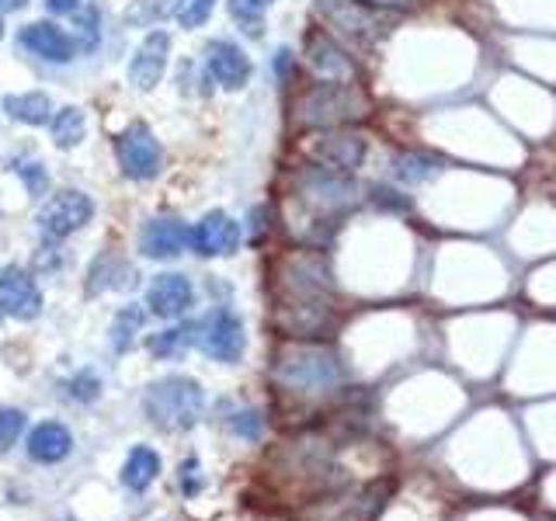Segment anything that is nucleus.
Instances as JSON below:
<instances>
[{"mask_svg": "<svg viewBox=\"0 0 556 521\" xmlns=\"http://www.w3.org/2000/svg\"><path fill=\"white\" fill-rule=\"evenodd\" d=\"M185 247H191V226H185L181 219H150L143 230H139V254L150 260H170L178 257Z\"/></svg>", "mask_w": 556, "mask_h": 521, "instance_id": "dca6fc26", "label": "nucleus"}, {"mask_svg": "<svg viewBox=\"0 0 556 521\" xmlns=\"http://www.w3.org/2000/svg\"><path fill=\"white\" fill-rule=\"evenodd\" d=\"M275 0H226V11H230V17L248 31H257L261 28V17H265L271 11Z\"/></svg>", "mask_w": 556, "mask_h": 521, "instance_id": "cd10ccee", "label": "nucleus"}, {"mask_svg": "<svg viewBox=\"0 0 556 521\" xmlns=\"http://www.w3.org/2000/svg\"><path fill=\"white\" fill-rule=\"evenodd\" d=\"M178 473H181V491L188 494V497H195L199 491H202V476H199V459H188V462H181V469H178Z\"/></svg>", "mask_w": 556, "mask_h": 521, "instance_id": "72a5a7b5", "label": "nucleus"}, {"mask_svg": "<svg viewBox=\"0 0 556 521\" xmlns=\"http://www.w3.org/2000/svg\"><path fill=\"white\" fill-rule=\"evenodd\" d=\"M195 344L199 352L208 355L213 361L233 365L240 361L243 347H248V334H243V323L233 309H213L195 323Z\"/></svg>", "mask_w": 556, "mask_h": 521, "instance_id": "0eeeda50", "label": "nucleus"}, {"mask_svg": "<svg viewBox=\"0 0 556 521\" xmlns=\"http://www.w3.org/2000/svg\"><path fill=\"white\" fill-rule=\"evenodd\" d=\"M94 219V202L80 188H63L56 191L39 213V233L46 240H66L80 233L87 223Z\"/></svg>", "mask_w": 556, "mask_h": 521, "instance_id": "1a4fd4ad", "label": "nucleus"}, {"mask_svg": "<svg viewBox=\"0 0 556 521\" xmlns=\"http://www.w3.org/2000/svg\"><path fill=\"white\" fill-rule=\"evenodd\" d=\"M14 174L25 181V188H28V195H31V199H42V195H46L49 174H46L42 164H14Z\"/></svg>", "mask_w": 556, "mask_h": 521, "instance_id": "c756f323", "label": "nucleus"}, {"mask_svg": "<svg viewBox=\"0 0 556 521\" xmlns=\"http://www.w3.org/2000/svg\"><path fill=\"white\" fill-rule=\"evenodd\" d=\"M358 4H369V8H379V11H404V8H414L417 0H358Z\"/></svg>", "mask_w": 556, "mask_h": 521, "instance_id": "c9c22d12", "label": "nucleus"}, {"mask_svg": "<svg viewBox=\"0 0 556 521\" xmlns=\"http://www.w3.org/2000/svg\"><path fill=\"white\" fill-rule=\"evenodd\" d=\"M74 448V434H70L60 421H46L28 434V456L42 466L63 462Z\"/></svg>", "mask_w": 556, "mask_h": 521, "instance_id": "a211bd4d", "label": "nucleus"}, {"mask_svg": "<svg viewBox=\"0 0 556 521\" xmlns=\"http://www.w3.org/2000/svg\"><path fill=\"white\" fill-rule=\"evenodd\" d=\"M303 52H306L309 69L320 80H338V84H352L355 80V63H352V56H348V52L334 39H330L324 28L306 31Z\"/></svg>", "mask_w": 556, "mask_h": 521, "instance_id": "ddd939ff", "label": "nucleus"}, {"mask_svg": "<svg viewBox=\"0 0 556 521\" xmlns=\"http://www.w3.org/2000/svg\"><path fill=\"white\" fill-rule=\"evenodd\" d=\"M191 306H195V285H191V278H185L178 271L156 275L147 285V309L153 317L174 320V317H185Z\"/></svg>", "mask_w": 556, "mask_h": 521, "instance_id": "4468645a", "label": "nucleus"}, {"mask_svg": "<svg viewBox=\"0 0 556 521\" xmlns=\"http://www.w3.org/2000/svg\"><path fill=\"white\" fill-rule=\"evenodd\" d=\"M8 317V313H4V306H0V320H4Z\"/></svg>", "mask_w": 556, "mask_h": 521, "instance_id": "ea45409f", "label": "nucleus"}, {"mask_svg": "<svg viewBox=\"0 0 556 521\" xmlns=\"http://www.w3.org/2000/svg\"><path fill=\"white\" fill-rule=\"evenodd\" d=\"M240 240H243V226L230 213H223V208L205 213L195 223V230H191V247L202 257H230L240 251Z\"/></svg>", "mask_w": 556, "mask_h": 521, "instance_id": "9b49d317", "label": "nucleus"}, {"mask_svg": "<svg viewBox=\"0 0 556 521\" xmlns=\"http://www.w3.org/2000/svg\"><path fill=\"white\" fill-rule=\"evenodd\" d=\"M205 69L226 91H243L254 77V63L237 42L230 39H213L205 46Z\"/></svg>", "mask_w": 556, "mask_h": 521, "instance_id": "f8f14e48", "label": "nucleus"}, {"mask_svg": "<svg viewBox=\"0 0 556 521\" xmlns=\"http://www.w3.org/2000/svg\"><path fill=\"white\" fill-rule=\"evenodd\" d=\"M143 323H147V309H143V306H136V303L122 306V309L115 313V320H112V327H109V341H112V347H115V355H126V352H129L132 341H136V334L143 330Z\"/></svg>", "mask_w": 556, "mask_h": 521, "instance_id": "5701e85b", "label": "nucleus"}, {"mask_svg": "<svg viewBox=\"0 0 556 521\" xmlns=\"http://www.w3.org/2000/svg\"><path fill=\"white\" fill-rule=\"evenodd\" d=\"M317 14L355 42H376L390 31V17L379 8L358 4V0H317Z\"/></svg>", "mask_w": 556, "mask_h": 521, "instance_id": "6e6552de", "label": "nucleus"}, {"mask_svg": "<svg viewBox=\"0 0 556 521\" xmlns=\"http://www.w3.org/2000/svg\"><path fill=\"white\" fill-rule=\"evenodd\" d=\"M74 35H70V39H74V49L77 52H94L98 46H101V11L98 8H77L74 14Z\"/></svg>", "mask_w": 556, "mask_h": 521, "instance_id": "bb28decb", "label": "nucleus"}, {"mask_svg": "<svg viewBox=\"0 0 556 521\" xmlns=\"http://www.w3.org/2000/svg\"><path fill=\"white\" fill-rule=\"evenodd\" d=\"M101 393V379L94 372H77L70 379V396L74 399H84V404H91V399Z\"/></svg>", "mask_w": 556, "mask_h": 521, "instance_id": "473e14b6", "label": "nucleus"}, {"mask_svg": "<svg viewBox=\"0 0 556 521\" xmlns=\"http://www.w3.org/2000/svg\"><path fill=\"white\" fill-rule=\"evenodd\" d=\"M202 410H205V393L199 386V379H191V376H164L150 382L143 393L147 421L170 434L195 428Z\"/></svg>", "mask_w": 556, "mask_h": 521, "instance_id": "f03ea898", "label": "nucleus"}, {"mask_svg": "<svg viewBox=\"0 0 556 521\" xmlns=\"http://www.w3.org/2000/svg\"><path fill=\"white\" fill-rule=\"evenodd\" d=\"M275 376L286 390H324L338 379V361L324 347H289V352L278 355L275 361Z\"/></svg>", "mask_w": 556, "mask_h": 521, "instance_id": "20e7f679", "label": "nucleus"}, {"mask_svg": "<svg viewBox=\"0 0 556 521\" xmlns=\"http://www.w3.org/2000/svg\"><path fill=\"white\" fill-rule=\"evenodd\" d=\"M0 39H4V17H0Z\"/></svg>", "mask_w": 556, "mask_h": 521, "instance_id": "58836bf2", "label": "nucleus"}, {"mask_svg": "<svg viewBox=\"0 0 556 521\" xmlns=\"http://www.w3.org/2000/svg\"><path fill=\"white\" fill-rule=\"evenodd\" d=\"M0 306L14 320H35L42 313V292L25 268H0Z\"/></svg>", "mask_w": 556, "mask_h": 521, "instance_id": "2eb2a0df", "label": "nucleus"}, {"mask_svg": "<svg viewBox=\"0 0 556 521\" xmlns=\"http://www.w3.org/2000/svg\"><path fill=\"white\" fill-rule=\"evenodd\" d=\"M25 424H28L25 410H17V407H0V456H8V452L17 445V439H22Z\"/></svg>", "mask_w": 556, "mask_h": 521, "instance_id": "c85d7f7f", "label": "nucleus"}, {"mask_svg": "<svg viewBox=\"0 0 556 521\" xmlns=\"http://www.w3.org/2000/svg\"><path fill=\"white\" fill-rule=\"evenodd\" d=\"M4 112L22 122V126H46L52 118V98L46 91H25V94H8Z\"/></svg>", "mask_w": 556, "mask_h": 521, "instance_id": "412c9836", "label": "nucleus"}, {"mask_svg": "<svg viewBox=\"0 0 556 521\" xmlns=\"http://www.w3.org/2000/svg\"><path fill=\"white\" fill-rule=\"evenodd\" d=\"M230 431L240 434V439H248V442H257L261 439V414L257 410H233Z\"/></svg>", "mask_w": 556, "mask_h": 521, "instance_id": "2f4dec72", "label": "nucleus"}, {"mask_svg": "<svg viewBox=\"0 0 556 521\" xmlns=\"http://www.w3.org/2000/svg\"><path fill=\"white\" fill-rule=\"evenodd\" d=\"M191 344H195V323H181V327H167L161 334H153L147 341V352L153 358H181Z\"/></svg>", "mask_w": 556, "mask_h": 521, "instance_id": "393cba45", "label": "nucleus"}, {"mask_svg": "<svg viewBox=\"0 0 556 521\" xmlns=\"http://www.w3.org/2000/svg\"><path fill=\"white\" fill-rule=\"evenodd\" d=\"M49 129H52V143L60 150H74L87 136V115H84V109H77V104H66V109L52 112Z\"/></svg>", "mask_w": 556, "mask_h": 521, "instance_id": "4be33fe9", "label": "nucleus"}, {"mask_svg": "<svg viewBox=\"0 0 556 521\" xmlns=\"http://www.w3.org/2000/svg\"><path fill=\"white\" fill-rule=\"evenodd\" d=\"M303 156L309 164L327 167V170H341V174H355L369 153L362 132L352 129H317L313 136L303 139Z\"/></svg>", "mask_w": 556, "mask_h": 521, "instance_id": "7ed1b4c3", "label": "nucleus"}, {"mask_svg": "<svg viewBox=\"0 0 556 521\" xmlns=\"http://www.w3.org/2000/svg\"><path fill=\"white\" fill-rule=\"evenodd\" d=\"M17 42H22V49H28L31 56H39L46 63H70L74 60V39H70V31L60 28L56 22H31L25 25L22 31H17Z\"/></svg>", "mask_w": 556, "mask_h": 521, "instance_id": "f3484780", "label": "nucleus"}, {"mask_svg": "<svg viewBox=\"0 0 556 521\" xmlns=\"http://www.w3.org/2000/svg\"><path fill=\"white\" fill-rule=\"evenodd\" d=\"M442 170V161L431 153H400L393 161V178L404 185H425Z\"/></svg>", "mask_w": 556, "mask_h": 521, "instance_id": "b1692460", "label": "nucleus"}, {"mask_svg": "<svg viewBox=\"0 0 556 521\" xmlns=\"http://www.w3.org/2000/svg\"><path fill=\"white\" fill-rule=\"evenodd\" d=\"M28 8V0H0V14H8V11H22Z\"/></svg>", "mask_w": 556, "mask_h": 521, "instance_id": "4c0bfd02", "label": "nucleus"}, {"mask_svg": "<svg viewBox=\"0 0 556 521\" xmlns=\"http://www.w3.org/2000/svg\"><path fill=\"white\" fill-rule=\"evenodd\" d=\"M216 0H185V8L178 11L181 28H202L208 17H213Z\"/></svg>", "mask_w": 556, "mask_h": 521, "instance_id": "7c9ffc66", "label": "nucleus"}, {"mask_svg": "<svg viewBox=\"0 0 556 521\" xmlns=\"http://www.w3.org/2000/svg\"><path fill=\"white\" fill-rule=\"evenodd\" d=\"M185 8V0H136L132 8H126V25H136V28H153L156 22H164V17L178 14Z\"/></svg>", "mask_w": 556, "mask_h": 521, "instance_id": "a878e982", "label": "nucleus"}, {"mask_svg": "<svg viewBox=\"0 0 556 521\" xmlns=\"http://www.w3.org/2000/svg\"><path fill=\"white\" fill-rule=\"evenodd\" d=\"M365 98L355 91L352 84H338V80H317L313 87L295 98L292 104V122L306 132L317 129H341L348 122H358L365 115Z\"/></svg>", "mask_w": 556, "mask_h": 521, "instance_id": "f257e3e1", "label": "nucleus"}, {"mask_svg": "<svg viewBox=\"0 0 556 521\" xmlns=\"http://www.w3.org/2000/svg\"><path fill=\"white\" fill-rule=\"evenodd\" d=\"M136 268L122 257H98L91 268V282H87V295L112 292V289H132L136 285Z\"/></svg>", "mask_w": 556, "mask_h": 521, "instance_id": "6ab92c4d", "label": "nucleus"}, {"mask_svg": "<svg viewBox=\"0 0 556 521\" xmlns=\"http://www.w3.org/2000/svg\"><path fill=\"white\" fill-rule=\"evenodd\" d=\"M400 191H393V188H372V202L376 205H393V208H404L407 205V199H396Z\"/></svg>", "mask_w": 556, "mask_h": 521, "instance_id": "f704fd0d", "label": "nucleus"}, {"mask_svg": "<svg viewBox=\"0 0 556 521\" xmlns=\"http://www.w3.org/2000/svg\"><path fill=\"white\" fill-rule=\"evenodd\" d=\"M167 63H170V35L161 28H150L143 35V42H139L132 52V60L126 66V77L136 91H153V87L164 80Z\"/></svg>", "mask_w": 556, "mask_h": 521, "instance_id": "9d476101", "label": "nucleus"}, {"mask_svg": "<svg viewBox=\"0 0 556 521\" xmlns=\"http://www.w3.org/2000/svg\"><path fill=\"white\" fill-rule=\"evenodd\" d=\"M161 476V456H156L153 448L147 445H136L126 462H122V486H129V491H147V486Z\"/></svg>", "mask_w": 556, "mask_h": 521, "instance_id": "aec40b11", "label": "nucleus"}, {"mask_svg": "<svg viewBox=\"0 0 556 521\" xmlns=\"http://www.w3.org/2000/svg\"><path fill=\"white\" fill-rule=\"evenodd\" d=\"M52 14H74L80 8V0H46Z\"/></svg>", "mask_w": 556, "mask_h": 521, "instance_id": "e433bc0d", "label": "nucleus"}, {"mask_svg": "<svg viewBox=\"0 0 556 521\" xmlns=\"http://www.w3.org/2000/svg\"><path fill=\"white\" fill-rule=\"evenodd\" d=\"M115 161L129 181H153L164 170V147L143 122H129L115 139Z\"/></svg>", "mask_w": 556, "mask_h": 521, "instance_id": "423d86ee", "label": "nucleus"}, {"mask_svg": "<svg viewBox=\"0 0 556 521\" xmlns=\"http://www.w3.org/2000/svg\"><path fill=\"white\" fill-rule=\"evenodd\" d=\"M295 195H300L313 213H341V208L355 205L358 188L352 181V174L309 164L295 174Z\"/></svg>", "mask_w": 556, "mask_h": 521, "instance_id": "39448f33", "label": "nucleus"}]
</instances>
